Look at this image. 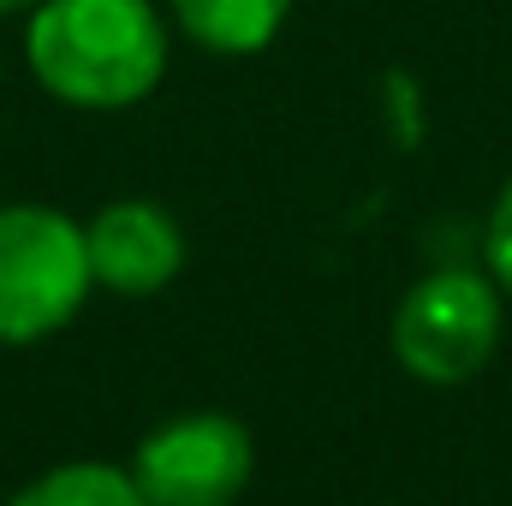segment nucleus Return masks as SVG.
<instances>
[{
    "instance_id": "1",
    "label": "nucleus",
    "mask_w": 512,
    "mask_h": 506,
    "mask_svg": "<svg viewBox=\"0 0 512 506\" xmlns=\"http://www.w3.org/2000/svg\"><path fill=\"white\" fill-rule=\"evenodd\" d=\"M24 18V66L66 108L120 114L167 78L173 36L155 0H36Z\"/></svg>"
},
{
    "instance_id": "2",
    "label": "nucleus",
    "mask_w": 512,
    "mask_h": 506,
    "mask_svg": "<svg viewBox=\"0 0 512 506\" xmlns=\"http://www.w3.org/2000/svg\"><path fill=\"white\" fill-rule=\"evenodd\" d=\"M90 245L66 209L12 203L0 209V346L60 334L90 298Z\"/></svg>"
},
{
    "instance_id": "3",
    "label": "nucleus",
    "mask_w": 512,
    "mask_h": 506,
    "mask_svg": "<svg viewBox=\"0 0 512 506\" xmlns=\"http://www.w3.org/2000/svg\"><path fill=\"white\" fill-rule=\"evenodd\" d=\"M501 346V292L477 268L423 274L393 310V358L423 387L471 381Z\"/></svg>"
},
{
    "instance_id": "4",
    "label": "nucleus",
    "mask_w": 512,
    "mask_h": 506,
    "mask_svg": "<svg viewBox=\"0 0 512 506\" xmlns=\"http://www.w3.org/2000/svg\"><path fill=\"white\" fill-rule=\"evenodd\" d=\"M251 465L256 447L239 417L191 411V417L161 423L137 447L131 477L149 506H233L251 483Z\"/></svg>"
},
{
    "instance_id": "5",
    "label": "nucleus",
    "mask_w": 512,
    "mask_h": 506,
    "mask_svg": "<svg viewBox=\"0 0 512 506\" xmlns=\"http://www.w3.org/2000/svg\"><path fill=\"white\" fill-rule=\"evenodd\" d=\"M84 245H90L96 286H108L120 298H149L185 268L179 221L149 197H120V203L96 209V221L84 227Z\"/></svg>"
},
{
    "instance_id": "6",
    "label": "nucleus",
    "mask_w": 512,
    "mask_h": 506,
    "mask_svg": "<svg viewBox=\"0 0 512 506\" xmlns=\"http://www.w3.org/2000/svg\"><path fill=\"white\" fill-rule=\"evenodd\" d=\"M292 0H173V30L209 54H262L286 30Z\"/></svg>"
},
{
    "instance_id": "7",
    "label": "nucleus",
    "mask_w": 512,
    "mask_h": 506,
    "mask_svg": "<svg viewBox=\"0 0 512 506\" xmlns=\"http://www.w3.org/2000/svg\"><path fill=\"white\" fill-rule=\"evenodd\" d=\"M12 506H149L137 477L120 465H60L48 477H36L30 489H18Z\"/></svg>"
},
{
    "instance_id": "8",
    "label": "nucleus",
    "mask_w": 512,
    "mask_h": 506,
    "mask_svg": "<svg viewBox=\"0 0 512 506\" xmlns=\"http://www.w3.org/2000/svg\"><path fill=\"white\" fill-rule=\"evenodd\" d=\"M489 268H495V280L512 292V179L501 185V197L489 209Z\"/></svg>"
},
{
    "instance_id": "9",
    "label": "nucleus",
    "mask_w": 512,
    "mask_h": 506,
    "mask_svg": "<svg viewBox=\"0 0 512 506\" xmlns=\"http://www.w3.org/2000/svg\"><path fill=\"white\" fill-rule=\"evenodd\" d=\"M36 0H0V12H30Z\"/></svg>"
}]
</instances>
